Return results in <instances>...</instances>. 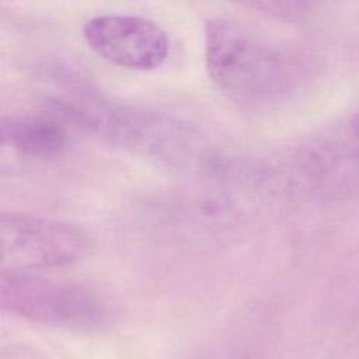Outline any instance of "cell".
<instances>
[{
  "label": "cell",
  "mask_w": 359,
  "mask_h": 359,
  "mask_svg": "<svg viewBox=\"0 0 359 359\" xmlns=\"http://www.w3.org/2000/svg\"><path fill=\"white\" fill-rule=\"evenodd\" d=\"M86 43L104 60L130 70H151L170 52L165 31L153 20L122 13L88 18L83 25Z\"/></svg>",
  "instance_id": "5b68a950"
},
{
  "label": "cell",
  "mask_w": 359,
  "mask_h": 359,
  "mask_svg": "<svg viewBox=\"0 0 359 359\" xmlns=\"http://www.w3.org/2000/svg\"><path fill=\"white\" fill-rule=\"evenodd\" d=\"M0 303L21 318L72 331H101L112 323V309L98 293L31 272L1 269Z\"/></svg>",
  "instance_id": "3957f363"
},
{
  "label": "cell",
  "mask_w": 359,
  "mask_h": 359,
  "mask_svg": "<svg viewBox=\"0 0 359 359\" xmlns=\"http://www.w3.org/2000/svg\"><path fill=\"white\" fill-rule=\"evenodd\" d=\"M69 111L105 140L171 168H205L213 157L194 126L158 111L94 98L73 101Z\"/></svg>",
  "instance_id": "7a4b0ae2"
},
{
  "label": "cell",
  "mask_w": 359,
  "mask_h": 359,
  "mask_svg": "<svg viewBox=\"0 0 359 359\" xmlns=\"http://www.w3.org/2000/svg\"><path fill=\"white\" fill-rule=\"evenodd\" d=\"M1 269L31 272L59 268L88 257L94 241L81 226L27 213L0 217Z\"/></svg>",
  "instance_id": "277c9868"
},
{
  "label": "cell",
  "mask_w": 359,
  "mask_h": 359,
  "mask_svg": "<svg viewBox=\"0 0 359 359\" xmlns=\"http://www.w3.org/2000/svg\"><path fill=\"white\" fill-rule=\"evenodd\" d=\"M205 65L216 87L251 111L273 105L292 84L285 53L255 28L229 17L206 21Z\"/></svg>",
  "instance_id": "6da1fadb"
},
{
  "label": "cell",
  "mask_w": 359,
  "mask_h": 359,
  "mask_svg": "<svg viewBox=\"0 0 359 359\" xmlns=\"http://www.w3.org/2000/svg\"><path fill=\"white\" fill-rule=\"evenodd\" d=\"M0 135L3 147H10L14 153L35 160L55 158L63 153L67 144L63 126L45 115H4Z\"/></svg>",
  "instance_id": "8992f818"
}]
</instances>
